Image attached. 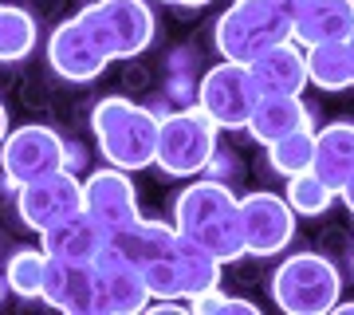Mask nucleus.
<instances>
[{"instance_id":"1","label":"nucleus","mask_w":354,"mask_h":315,"mask_svg":"<svg viewBox=\"0 0 354 315\" xmlns=\"http://www.w3.org/2000/svg\"><path fill=\"white\" fill-rule=\"evenodd\" d=\"M106 244L146 276L153 300H189L197 291L221 284L225 264L162 221H138L130 228H118Z\"/></svg>"},{"instance_id":"2","label":"nucleus","mask_w":354,"mask_h":315,"mask_svg":"<svg viewBox=\"0 0 354 315\" xmlns=\"http://www.w3.org/2000/svg\"><path fill=\"white\" fill-rule=\"evenodd\" d=\"M174 228L205 252H213L221 264H232L248 256L244 249V217H241V197L216 181V177H197L185 186L174 201Z\"/></svg>"},{"instance_id":"3","label":"nucleus","mask_w":354,"mask_h":315,"mask_svg":"<svg viewBox=\"0 0 354 315\" xmlns=\"http://www.w3.org/2000/svg\"><path fill=\"white\" fill-rule=\"evenodd\" d=\"M158 126H162V118L150 107L122 99V95L99 99L95 111H91V130H95L102 158L118 165V170H127V174H138V170L153 165V158H158Z\"/></svg>"},{"instance_id":"4","label":"nucleus","mask_w":354,"mask_h":315,"mask_svg":"<svg viewBox=\"0 0 354 315\" xmlns=\"http://www.w3.org/2000/svg\"><path fill=\"white\" fill-rule=\"evenodd\" d=\"M283 39H291V12L276 0H232L213 24L216 51L232 63H252Z\"/></svg>"},{"instance_id":"5","label":"nucleus","mask_w":354,"mask_h":315,"mask_svg":"<svg viewBox=\"0 0 354 315\" xmlns=\"http://www.w3.org/2000/svg\"><path fill=\"white\" fill-rule=\"evenodd\" d=\"M342 291L339 268L319 252H295L272 276V300L288 315H327Z\"/></svg>"},{"instance_id":"6","label":"nucleus","mask_w":354,"mask_h":315,"mask_svg":"<svg viewBox=\"0 0 354 315\" xmlns=\"http://www.w3.org/2000/svg\"><path fill=\"white\" fill-rule=\"evenodd\" d=\"M79 20L87 24L95 44L106 60H134L153 44V12L146 0H91L79 8Z\"/></svg>"},{"instance_id":"7","label":"nucleus","mask_w":354,"mask_h":315,"mask_svg":"<svg viewBox=\"0 0 354 315\" xmlns=\"http://www.w3.org/2000/svg\"><path fill=\"white\" fill-rule=\"evenodd\" d=\"M216 134L221 126L201 107H181V111L162 114L153 165H162L169 177H197L216 158Z\"/></svg>"},{"instance_id":"8","label":"nucleus","mask_w":354,"mask_h":315,"mask_svg":"<svg viewBox=\"0 0 354 315\" xmlns=\"http://www.w3.org/2000/svg\"><path fill=\"white\" fill-rule=\"evenodd\" d=\"M256 102H260V87H256L248 63H216L201 75L197 83V107L213 118L221 130H244L252 118Z\"/></svg>"},{"instance_id":"9","label":"nucleus","mask_w":354,"mask_h":315,"mask_svg":"<svg viewBox=\"0 0 354 315\" xmlns=\"http://www.w3.org/2000/svg\"><path fill=\"white\" fill-rule=\"evenodd\" d=\"M67 158H71V146L51 126H16L0 142V170L12 189L36 177H48L55 170H67Z\"/></svg>"},{"instance_id":"10","label":"nucleus","mask_w":354,"mask_h":315,"mask_svg":"<svg viewBox=\"0 0 354 315\" xmlns=\"http://www.w3.org/2000/svg\"><path fill=\"white\" fill-rule=\"evenodd\" d=\"M79 209H83V181L75 177V170H55V174L36 177L16 189V213L36 233L67 221Z\"/></svg>"},{"instance_id":"11","label":"nucleus","mask_w":354,"mask_h":315,"mask_svg":"<svg viewBox=\"0 0 354 315\" xmlns=\"http://www.w3.org/2000/svg\"><path fill=\"white\" fill-rule=\"evenodd\" d=\"M241 217H244V249H248V256H276L295 237V209L279 193L256 189V193L241 197Z\"/></svg>"},{"instance_id":"12","label":"nucleus","mask_w":354,"mask_h":315,"mask_svg":"<svg viewBox=\"0 0 354 315\" xmlns=\"http://www.w3.org/2000/svg\"><path fill=\"white\" fill-rule=\"evenodd\" d=\"M95 264V288H99V315H134L150 307V284L127 256L106 244V249L91 260Z\"/></svg>"},{"instance_id":"13","label":"nucleus","mask_w":354,"mask_h":315,"mask_svg":"<svg viewBox=\"0 0 354 315\" xmlns=\"http://www.w3.org/2000/svg\"><path fill=\"white\" fill-rule=\"evenodd\" d=\"M83 209H87L95 221H99L106 233H118V228L138 225V197H134V181L127 177V170H95V174L83 181Z\"/></svg>"},{"instance_id":"14","label":"nucleus","mask_w":354,"mask_h":315,"mask_svg":"<svg viewBox=\"0 0 354 315\" xmlns=\"http://www.w3.org/2000/svg\"><path fill=\"white\" fill-rule=\"evenodd\" d=\"M48 63L55 75L71 79V83H91V79H99L106 71L111 60L102 55V48L95 44L87 24L79 16H71L48 36Z\"/></svg>"},{"instance_id":"15","label":"nucleus","mask_w":354,"mask_h":315,"mask_svg":"<svg viewBox=\"0 0 354 315\" xmlns=\"http://www.w3.org/2000/svg\"><path fill=\"white\" fill-rule=\"evenodd\" d=\"M39 300L71 315H99V288H95V264H79V260H55L48 256V272H44V288Z\"/></svg>"},{"instance_id":"16","label":"nucleus","mask_w":354,"mask_h":315,"mask_svg":"<svg viewBox=\"0 0 354 315\" xmlns=\"http://www.w3.org/2000/svg\"><path fill=\"white\" fill-rule=\"evenodd\" d=\"M106 240H111V233H106L87 209H79V213H71L67 221L44 228V233H39V249L48 252V256H55V260L91 264V260L106 249Z\"/></svg>"},{"instance_id":"17","label":"nucleus","mask_w":354,"mask_h":315,"mask_svg":"<svg viewBox=\"0 0 354 315\" xmlns=\"http://www.w3.org/2000/svg\"><path fill=\"white\" fill-rule=\"evenodd\" d=\"M354 28V0H299L291 8V39L315 48L327 39H346Z\"/></svg>"},{"instance_id":"18","label":"nucleus","mask_w":354,"mask_h":315,"mask_svg":"<svg viewBox=\"0 0 354 315\" xmlns=\"http://www.w3.org/2000/svg\"><path fill=\"white\" fill-rule=\"evenodd\" d=\"M248 71H252L260 95H304V87L311 83L307 79V51H299L295 39H283L276 48L260 51L248 63Z\"/></svg>"},{"instance_id":"19","label":"nucleus","mask_w":354,"mask_h":315,"mask_svg":"<svg viewBox=\"0 0 354 315\" xmlns=\"http://www.w3.org/2000/svg\"><path fill=\"white\" fill-rule=\"evenodd\" d=\"M299 126H311V111L304 107L299 95H260L252 118H248V134H252L260 146H272L276 138L299 130Z\"/></svg>"},{"instance_id":"20","label":"nucleus","mask_w":354,"mask_h":315,"mask_svg":"<svg viewBox=\"0 0 354 315\" xmlns=\"http://www.w3.org/2000/svg\"><path fill=\"white\" fill-rule=\"evenodd\" d=\"M311 170L339 193L342 181L354 174V123H330L323 130H315V162H311Z\"/></svg>"},{"instance_id":"21","label":"nucleus","mask_w":354,"mask_h":315,"mask_svg":"<svg viewBox=\"0 0 354 315\" xmlns=\"http://www.w3.org/2000/svg\"><path fill=\"white\" fill-rule=\"evenodd\" d=\"M307 79L319 91H351L354 87V63L346 51V39H327L307 48Z\"/></svg>"},{"instance_id":"22","label":"nucleus","mask_w":354,"mask_h":315,"mask_svg":"<svg viewBox=\"0 0 354 315\" xmlns=\"http://www.w3.org/2000/svg\"><path fill=\"white\" fill-rule=\"evenodd\" d=\"M311 162H315V130L311 126H299V130H291L268 146V165L279 177L304 174V170H311Z\"/></svg>"},{"instance_id":"23","label":"nucleus","mask_w":354,"mask_h":315,"mask_svg":"<svg viewBox=\"0 0 354 315\" xmlns=\"http://www.w3.org/2000/svg\"><path fill=\"white\" fill-rule=\"evenodd\" d=\"M44 272H48V252L44 249H16L4 268V284L20 296V300H39L44 288Z\"/></svg>"},{"instance_id":"24","label":"nucleus","mask_w":354,"mask_h":315,"mask_svg":"<svg viewBox=\"0 0 354 315\" xmlns=\"http://www.w3.org/2000/svg\"><path fill=\"white\" fill-rule=\"evenodd\" d=\"M283 197H288V205L295 209V217H323L339 193H335L315 170H304V174L288 177V193H283Z\"/></svg>"},{"instance_id":"25","label":"nucleus","mask_w":354,"mask_h":315,"mask_svg":"<svg viewBox=\"0 0 354 315\" xmlns=\"http://www.w3.org/2000/svg\"><path fill=\"white\" fill-rule=\"evenodd\" d=\"M36 48V20L24 12V8H0V60L16 63L28 60Z\"/></svg>"},{"instance_id":"26","label":"nucleus","mask_w":354,"mask_h":315,"mask_svg":"<svg viewBox=\"0 0 354 315\" xmlns=\"http://www.w3.org/2000/svg\"><path fill=\"white\" fill-rule=\"evenodd\" d=\"M185 303H189V312H197V315H213V312H244V315H256V303L225 296V291H221V284H216V288L197 291V296H189Z\"/></svg>"},{"instance_id":"27","label":"nucleus","mask_w":354,"mask_h":315,"mask_svg":"<svg viewBox=\"0 0 354 315\" xmlns=\"http://www.w3.org/2000/svg\"><path fill=\"white\" fill-rule=\"evenodd\" d=\"M339 197H342V205H346V209H351V213H354V174L346 177V181H342V189H339Z\"/></svg>"},{"instance_id":"28","label":"nucleus","mask_w":354,"mask_h":315,"mask_svg":"<svg viewBox=\"0 0 354 315\" xmlns=\"http://www.w3.org/2000/svg\"><path fill=\"white\" fill-rule=\"evenodd\" d=\"M8 138V111H4V102H0V142Z\"/></svg>"},{"instance_id":"29","label":"nucleus","mask_w":354,"mask_h":315,"mask_svg":"<svg viewBox=\"0 0 354 315\" xmlns=\"http://www.w3.org/2000/svg\"><path fill=\"white\" fill-rule=\"evenodd\" d=\"M165 4H181V8H201V4H209V0H165Z\"/></svg>"},{"instance_id":"30","label":"nucleus","mask_w":354,"mask_h":315,"mask_svg":"<svg viewBox=\"0 0 354 315\" xmlns=\"http://www.w3.org/2000/svg\"><path fill=\"white\" fill-rule=\"evenodd\" d=\"M335 312H339V315H354V303H335Z\"/></svg>"},{"instance_id":"31","label":"nucleus","mask_w":354,"mask_h":315,"mask_svg":"<svg viewBox=\"0 0 354 315\" xmlns=\"http://www.w3.org/2000/svg\"><path fill=\"white\" fill-rule=\"evenodd\" d=\"M346 51H351V63H354V28L346 32Z\"/></svg>"},{"instance_id":"32","label":"nucleus","mask_w":354,"mask_h":315,"mask_svg":"<svg viewBox=\"0 0 354 315\" xmlns=\"http://www.w3.org/2000/svg\"><path fill=\"white\" fill-rule=\"evenodd\" d=\"M276 4H283V8H288V12H291V8H295V4H299V0H276Z\"/></svg>"},{"instance_id":"33","label":"nucleus","mask_w":354,"mask_h":315,"mask_svg":"<svg viewBox=\"0 0 354 315\" xmlns=\"http://www.w3.org/2000/svg\"><path fill=\"white\" fill-rule=\"evenodd\" d=\"M4 288H8V284H0V291H4Z\"/></svg>"},{"instance_id":"34","label":"nucleus","mask_w":354,"mask_h":315,"mask_svg":"<svg viewBox=\"0 0 354 315\" xmlns=\"http://www.w3.org/2000/svg\"><path fill=\"white\" fill-rule=\"evenodd\" d=\"M0 8H4V4H0Z\"/></svg>"}]
</instances>
